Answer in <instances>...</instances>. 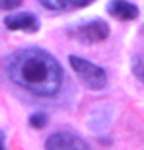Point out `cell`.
<instances>
[{
  "mask_svg": "<svg viewBox=\"0 0 144 150\" xmlns=\"http://www.w3.org/2000/svg\"><path fill=\"white\" fill-rule=\"evenodd\" d=\"M70 64H72V68H74L76 76L80 78V82H82L86 88L101 90V88L107 86V74L101 67H97V64L86 61L82 57H76V55L70 57Z\"/></svg>",
  "mask_w": 144,
  "mask_h": 150,
  "instance_id": "obj_2",
  "label": "cell"
},
{
  "mask_svg": "<svg viewBox=\"0 0 144 150\" xmlns=\"http://www.w3.org/2000/svg\"><path fill=\"white\" fill-rule=\"evenodd\" d=\"M45 150H90V146L78 134L70 133V131H59L47 139Z\"/></svg>",
  "mask_w": 144,
  "mask_h": 150,
  "instance_id": "obj_4",
  "label": "cell"
},
{
  "mask_svg": "<svg viewBox=\"0 0 144 150\" xmlns=\"http://www.w3.org/2000/svg\"><path fill=\"white\" fill-rule=\"evenodd\" d=\"M88 4L90 0H41V6L47 10H76Z\"/></svg>",
  "mask_w": 144,
  "mask_h": 150,
  "instance_id": "obj_7",
  "label": "cell"
},
{
  "mask_svg": "<svg viewBox=\"0 0 144 150\" xmlns=\"http://www.w3.org/2000/svg\"><path fill=\"white\" fill-rule=\"evenodd\" d=\"M133 72L136 78H140L144 82V55H138V57H134V61H133Z\"/></svg>",
  "mask_w": 144,
  "mask_h": 150,
  "instance_id": "obj_8",
  "label": "cell"
},
{
  "mask_svg": "<svg viewBox=\"0 0 144 150\" xmlns=\"http://www.w3.org/2000/svg\"><path fill=\"white\" fill-rule=\"evenodd\" d=\"M20 4H22L20 0H0V8H2V10H14V8H18Z\"/></svg>",
  "mask_w": 144,
  "mask_h": 150,
  "instance_id": "obj_10",
  "label": "cell"
},
{
  "mask_svg": "<svg viewBox=\"0 0 144 150\" xmlns=\"http://www.w3.org/2000/svg\"><path fill=\"white\" fill-rule=\"evenodd\" d=\"M2 142H4V133L0 131V150H4V144H2Z\"/></svg>",
  "mask_w": 144,
  "mask_h": 150,
  "instance_id": "obj_11",
  "label": "cell"
},
{
  "mask_svg": "<svg viewBox=\"0 0 144 150\" xmlns=\"http://www.w3.org/2000/svg\"><path fill=\"white\" fill-rule=\"evenodd\" d=\"M47 115L45 113H33V115L29 117V125L31 127H35V129H43L45 125H47Z\"/></svg>",
  "mask_w": 144,
  "mask_h": 150,
  "instance_id": "obj_9",
  "label": "cell"
},
{
  "mask_svg": "<svg viewBox=\"0 0 144 150\" xmlns=\"http://www.w3.org/2000/svg\"><path fill=\"white\" fill-rule=\"evenodd\" d=\"M4 23L8 29H23V31H37L39 22L37 16L29 14V12H20V14H10L4 18Z\"/></svg>",
  "mask_w": 144,
  "mask_h": 150,
  "instance_id": "obj_5",
  "label": "cell"
},
{
  "mask_svg": "<svg viewBox=\"0 0 144 150\" xmlns=\"http://www.w3.org/2000/svg\"><path fill=\"white\" fill-rule=\"evenodd\" d=\"M6 72L20 88L43 98L59 94L64 80L61 64L41 49L16 51L6 61Z\"/></svg>",
  "mask_w": 144,
  "mask_h": 150,
  "instance_id": "obj_1",
  "label": "cell"
},
{
  "mask_svg": "<svg viewBox=\"0 0 144 150\" xmlns=\"http://www.w3.org/2000/svg\"><path fill=\"white\" fill-rule=\"evenodd\" d=\"M72 35L82 41V43H100L109 35V25L103 20H92L82 25H78L76 29H72Z\"/></svg>",
  "mask_w": 144,
  "mask_h": 150,
  "instance_id": "obj_3",
  "label": "cell"
},
{
  "mask_svg": "<svg viewBox=\"0 0 144 150\" xmlns=\"http://www.w3.org/2000/svg\"><path fill=\"white\" fill-rule=\"evenodd\" d=\"M107 12L113 18H117V20H134V18L138 16V8L134 4H131V2H123V0L109 2Z\"/></svg>",
  "mask_w": 144,
  "mask_h": 150,
  "instance_id": "obj_6",
  "label": "cell"
}]
</instances>
